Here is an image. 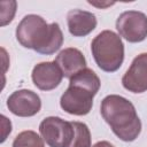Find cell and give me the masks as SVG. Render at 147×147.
I'll return each instance as SVG.
<instances>
[{"instance_id": "1", "label": "cell", "mask_w": 147, "mask_h": 147, "mask_svg": "<svg viewBox=\"0 0 147 147\" xmlns=\"http://www.w3.org/2000/svg\"><path fill=\"white\" fill-rule=\"evenodd\" d=\"M16 39L25 48L42 55H52L63 44V33L55 22L48 24L36 14L25 15L16 26Z\"/></svg>"}, {"instance_id": "2", "label": "cell", "mask_w": 147, "mask_h": 147, "mask_svg": "<svg viewBox=\"0 0 147 147\" xmlns=\"http://www.w3.org/2000/svg\"><path fill=\"white\" fill-rule=\"evenodd\" d=\"M100 113L111 131L121 140L134 141L141 132V121L133 103L124 96L110 94L103 98Z\"/></svg>"}, {"instance_id": "3", "label": "cell", "mask_w": 147, "mask_h": 147, "mask_svg": "<svg viewBox=\"0 0 147 147\" xmlns=\"http://www.w3.org/2000/svg\"><path fill=\"white\" fill-rule=\"evenodd\" d=\"M101 86L100 78L90 68H85L69 79V87L61 95V108L76 116L87 115L93 107V98Z\"/></svg>"}, {"instance_id": "4", "label": "cell", "mask_w": 147, "mask_h": 147, "mask_svg": "<svg viewBox=\"0 0 147 147\" xmlns=\"http://www.w3.org/2000/svg\"><path fill=\"white\" fill-rule=\"evenodd\" d=\"M91 52L96 65L106 72L117 71L124 61L122 38L111 30H103L94 37L91 42Z\"/></svg>"}, {"instance_id": "5", "label": "cell", "mask_w": 147, "mask_h": 147, "mask_svg": "<svg viewBox=\"0 0 147 147\" xmlns=\"http://www.w3.org/2000/svg\"><path fill=\"white\" fill-rule=\"evenodd\" d=\"M39 132L49 147H69L74 138L72 123L56 116L44 118L39 124Z\"/></svg>"}, {"instance_id": "6", "label": "cell", "mask_w": 147, "mask_h": 147, "mask_svg": "<svg viewBox=\"0 0 147 147\" xmlns=\"http://www.w3.org/2000/svg\"><path fill=\"white\" fill-rule=\"evenodd\" d=\"M119 37L129 42H140L147 38V15L138 10L123 11L116 20Z\"/></svg>"}, {"instance_id": "7", "label": "cell", "mask_w": 147, "mask_h": 147, "mask_svg": "<svg viewBox=\"0 0 147 147\" xmlns=\"http://www.w3.org/2000/svg\"><path fill=\"white\" fill-rule=\"evenodd\" d=\"M7 108L18 117H31L41 109L40 96L31 90H17L7 99Z\"/></svg>"}, {"instance_id": "8", "label": "cell", "mask_w": 147, "mask_h": 147, "mask_svg": "<svg viewBox=\"0 0 147 147\" xmlns=\"http://www.w3.org/2000/svg\"><path fill=\"white\" fill-rule=\"evenodd\" d=\"M122 85L132 93H144L147 91V53L136 56L122 77Z\"/></svg>"}, {"instance_id": "9", "label": "cell", "mask_w": 147, "mask_h": 147, "mask_svg": "<svg viewBox=\"0 0 147 147\" xmlns=\"http://www.w3.org/2000/svg\"><path fill=\"white\" fill-rule=\"evenodd\" d=\"M34 86L41 91H52L62 82L63 74L55 61L40 62L34 65L31 74Z\"/></svg>"}, {"instance_id": "10", "label": "cell", "mask_w": 147, "mask_h": 147, "mask_svg": "<svg viewBox=\"0 0 147 147\" xmlns=\"http://www.w3.org/2000/svg\"><path fill=\"white\" fill-rule=\"evenodd\" d=\"M96 17L93 13L83 9H71L67 14V24L70 34L85 37L96 28Z\"/></svg>"}, {"instance_id": "11", "label": "cell", "mask_w": 147, "mask_h": 147, "mask_svg": "<svg viewBox=\"0 0 147 147\" xmlns=\"http://www.w3.org/2000/svg\"><path fill=\"white\" fill-rule=\"evenodd\" d=\"M54 61L60 67L63 77L69 79L77 72L86 68V59L84 54L75 47H68L62 49Z\"/></svg>"}, {"instance_id": "12", "label": "cell", "mask_w": 147, "mask_h": 147, "mask_svg": "<svg viewBox=\"0 0 147 147\" xmlns=\"http://www.w3.org/2000/svg\"><path fill=\"white\" fill-rule=\"evenodd\" d=\"M74 126V138L69 147H91V132L83 122H71Z\"/></svg>"}, {"instance_id": "13", "label": "cell", "mask_w": 147, "mask_h": 147, "mask_svg": "<svg viewBox=\"0 0 147 147\" xmlns=\"http://www.w3.org/2000/svg\"><path fill=\"white\" fill-rule=\"evenodd\" d=\"M42 144H44V139L37 132L32 130H26V131H22L15 137L13 141V147H33Z\"/></svg>"}, {"instance_id": "14", "label": "cell", "mask_w": 147, "mask_h": 147, "mask_svg": "<svg viewBox=\"0 0 147 147\" xmlns=\"http://www.w3.org/2000/svg\"><path fill=\"white\" fill-rule=\"evenodd\" d=\"M16 1H2L1 2V26L10 23L16 13Z\"/></svg>"}, {"instance_id": "15", "label": "cell", "mask_w": 147, "mask_h": 147, "mask_svg": "<svg viewBox=\"0 0 147 147\" xmlns=\"http://www.w3.org/2000/svg\"><path fill=\"white\" fill-rule=\"evenodd\" d=\"M92 147H115L113 144H110L109 141L102 140V141H98L96 144H94Z\"/></svg>"}, {"instance_id": "16", "label": "cell", "mask_w": 147, "mask_h": 147, "mask_svg": "<svg viewBox=\"0 0 147 147\" xmlns=\"http://www.w3.org/2000/svg\"><path fill=\"white\" fill-rule=\"evenodd\" d=\"M33 147H45V146H44V144H42V145H37V146H33Z\"/></svg>"}]
</instances>
